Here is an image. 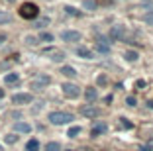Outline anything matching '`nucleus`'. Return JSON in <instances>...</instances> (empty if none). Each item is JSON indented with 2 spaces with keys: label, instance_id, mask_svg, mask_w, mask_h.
I'll use <instances>...</instances> for the list:
<instances>
[{
  "label": "nucleus",
  "instance_id": "nucleus-3",
  "mask_svg": "<svg viewBox=\"0 0 153 151\" xmlns=\"http://www.w3.org/2000/svg\"><path fill=\"white\" fill-rule=\"evenodd\" d=\"M61 89H63V94L67 98H71V100H75V98L81 96V89H79L76 85H73V83H65Z\"/></svg>",
  "mask_w": 153,
  "mask_h": 151
},
{
  "label": "nucleus",
  "instance_id": "nucleus-37",
  "mask_svg": "<svg viewBox=\"0 0 153 151\" xmlns=\"http://www.w3.org/2000/svg\"><path fill=\"white\" fill-rule=\"evenodd\" d=\"M0 151H4V149H2V145H0Z\"/></svg>",
  "mask_w": 153,
  "mask_h": 151
},
{
  "label": "nucleus",
  "instance_id": "nucleus-14",
  "mask_svg": "<svg viewBox=\"0 0 153 151\" xmlns=\"http://www.w3.org/2000/svg\"><path fill=\"white\" fill-rule=\"evenodd\" d=\"M96 51H98V53L108 55V53H110V45H108V41H96Z\"/></svg>",
  "mask_w": 153,
  "mask_h": 151
},
{
  "label": "nucleus",
  "instance_id": "nucleus-32",
  "mask_svg": "<svg viewBox=\"0 0 153 151\" xmlns=\"http://www.w3.org/2000/svg\"><path fill=\"white\" fill-rule=\"evenodd\" d=\"M4 41H6V36H4V33H0V45L4 43Z\"/></svg>",
  "mask_w": 153,
  "mask_h": 151
},
{
  "label": "nucleus",
  "instance_id": "nucleus-28",
  "mask_svg": "<svg viewBox=\"0 0 153 151\" xmlns=\"http://www.w3.org/2000/svg\"><path fill=\"white\" fill-rule=\"evenodd\" d=\"M47 24H49V20H47V18H41L39 22L36 24V26H37V28H43V26H47Z\"/></svg>",
  "mask_w": 153,
  "mask_h": 151
},
{
  "label": "nucleus",
  "instance_id": "nucleus-38",
  "mask_svg": "<svg viewBox=\"0 0 153 151\" xmlns=\"http://www.w3.org/2000/svg\"><path fill=\"white\" fill-rule=\"evenodd\" d=\"M149 147H151V149H153V145H149Z\"/></svg>",
  "mask_w": 153,
  "mask_h": 151
},
{
  "label": "nucleus",
  "instance_id": "nucleus-27",
  "mask_svg": "<svg viewBox=\"0 0 153 151\" xmlns=\"http://www.w3.org/2000/svg\"><path fill=\"white\" fill-rule=\"evenodd\" d=\"M126 104H128V106H131V108H134L135 104H137V100H135V96H128V98H126Z\"/></svg>",
  "mask_w": 153,
  "mask_h": 151
},
{
  "label": "nucleus",
  "instance_id": "nucleus-25",
  "mask_svg": "<svg viewBox=\"0 0 153 151\" xmlns=\"http://www.w3.org/2000/svg\"><path fill=\"white\" fill-rule=\"evenodd\" d=\"M126 59H128V61H137L140 55L135 53V51H126Z\"/></svg>",
  "mask_w": 153,
  "mask_h": 151
},
{
  "label": "nucleus",
  "instance_id": "nucleus-33",
  "mask_svg": "<svg viewBox=\"0 0 153 151\" xmlns=\"http://www.w3.org/2000/svg\"><path fill=\"white\" fill-rule=\"evenodd\" d=\"M141 151H153L151 147H141Z\"/></svg>",
  "mask_w": 153,
  "mask_h": 151
},
{
  "label": "nucleus",
  "instance_id": "nucleus-21",
  "mask_svg": "<svg viewBox=\"0 0 153 151\" xmlns=\"http://www.w3.org/2000/svg\"><path fill=\"white\" fill-rule=\"evenodd\" d=\"M39 41L51 43V41H53V36H51V33H47V31H41V33H39Z\"/></svg>",
  "mask_w": 153,
  "mask_h": 151
},
{
  "label": "nucleus",
  "instance_id": "nucleus-17",
  "mask_svg": "<svg viewBox=\"0 0 153 151\" xmlns=\"http://www.w3.org/2000/svg\"><path fill=\"white\" fill-rule=\"evenodd\" d=\"M10 22H12V16L4 10H0V24H10Z\"/></svg>",
  "mask_w": 153,
  "mask_h": 151
},
{
  "label": "nucleus",
  "instance_id": "nucleus-5",
  "mask_svg": "<svg viewBox=\"0 0 153 151\" xmlns=\"http://www.w3.org/2000/svg\"><path fill=\"white\" fill-rule=\"evenodd\" d=\"M81 31L76 30H65L63 33H61V39L63 41H69V43H75V41H81Z\"/></svg>",
  "mask_w": 153,
  "mask_h": 151
},
{
  "label": "nucleus",
  "instance_id": "nucleus-34",
  "mask_svg": "<svg viewBox=\"0 0 153 151\" xmlns=\"http://www.w3.org/2000/svg\"><path fill=\"white\" fill-rule=\"evenodd\" d=\"M147 106H149V108H153V100H147Z\"/></svg>",
  "mask_w": 153,
  "mask_h": 151
},
{
  "label": "nucleus",
  "instance_id": "nucleus-6",
  "mask_svg": "<svg viewBox=\"0 0 153 151\" xmlns=\"http://www.w3.org/2000/svg\"><path fill=\"white\" fill-rule=\"evenodd\" d=\"M81 114L85 116V118H98V116H100V110L96 106H92V104H86V106L81 108Z\"/></svg>",
  "mask_w": 153,
  "mask_h": 151
},
{
  "label": "nucleus",
  "instance_id": "nucleus-10",
  "mask_svg": "<svg viewBox=\"0 0 153 151\" xmlns=\"http://www.w3.org/2000/svg\"><path fill=\"white\" fill-rule=\"evenodd\" d=\"M14 132L16 133H30L32 132V126L27 124V122H16L14 124Z\"/></svg>",
  "mask_w": 153,
  "mask_h": 151
},
{
  "label": "nucleus",
  "instance_id": "nucleus-23",
  "mask_svg": "<svg viewBox=\"0 0 153 151\" xmlns=\"http://www.w3.org/2000/svg\"><path fill=\"white\" fill-rule=\"evenodd\" d=\"M4 141L8 143V145H14V143L18 141V135H16V133H8V135L4 138Z\"/></svg>",
  "mask_w": 153,
  "mask_h": 151
},
{
  "label": "nucleus",
  "instance_id": "nucleus-9",
  "mask_svg": "<svg viewBox=\"0 0 153 151\" xmlns=\"http://www.w3.org/2000/svg\"><path fill=\"white\" fill-rule=\"evenodd\" d=\"M106 132H108V126L104 124V122H98L94 128L90 129V135H92V138H98V135H102V133H106Z\"/></svg>",
  "mask_w": 153,
  "mask_h": 151
},
{
  "label": "nucleus",
  "instance_id": "nucleus-1",
  "mask_svg": "<svg viewBox=\"0 0 153 151\" xmlns=\"http://www.w3.org/2000/svg\"><path fill=\"white\" fill-rule=\"evenodd\" d=\"M20 16H22L24 20H33L39 16V8H37L33 2H24L22 6H20Z\"/></svg>",
  "mask_w": 153,
  "mask_h": 151
},
{
  "label": "nucleus",
  "instance_id": "nucleus-36",
  "mask_svg": "<svg viewBox=\"0 0 153 151\" xmlns=\"http://www.w3.org/2000/svg\"><path fill=\"white\" fill-rule=\"evenodd\" d=\"M0 98H4V90L2 89H0Z\"/></svg>",
  "mask_w": 153,
  "mask_h": 151
},
{
  "label": "nucleus",
  "instance_id": "nucleus-39",
  "mask_svg": "<svg viewBox=\"0 0 153 151\" xmlns=\"http://www.w3.org/2000/svg\"><path fill=\"white\" fill-rule=\"evenodd\" d=\"M69 151H71V149H69Z\"/></svg>",
  "mask_w": 153,
  "mask_h": 151
},
{
  "label": "nucleus",
  "instance_id": "nucleus-16",
  "mask_svg": "<svg viewBox=\"0 0 153 151\" xmlns=\"http://www.w3.org/2000/svg\"><path fill=\"white\" fill-rule=\"evenodd\" d=\"M37 149H39V141L37 139H30L26 143V151H37Z\"/></svg>",
  "mask_w": 153,
  "mask_h": 151
},
{
  "label": "nucleus",
  "instance_id": "nucleus-29",
  "mask_svg": "<svg viewBox=\"0 0 153 151\" xmlns=\"http://www.w3.org/2000/svg\"><path fill=\"white\" fill-rule=\"evenodd\" d=\"M96 80H98V85H106V83H108V79H106L104 75H100V77H98Z\"/></svg>",
  "mask_w": 153,
  "mask_h": 151
},
{
  "label": "nucleus",
  "instance_id": "nucleus-24",
  "mask_svg": "<svg viewBox=\"0 0 153 151\" xmlns=\"http://www.w3.org/2000/svg\"><path fill=\"white\" fill-rule=\"evenodd\" d=\"M65 12H67L69 16H81V12L76 8H73V6H65Z\"/></svg>",
  "mask_w": 153,
  "mask_h": 151
},
{
  "label": "nucleus",
  "instance_id": "nucleus-2",
  "mask_svg": "<svg viewBox=\"0 0 153 151\" xmlns=\"http://www.w3.org/2000/svg\"><path fill=\"white\" fill-rule=\"evenodd\" d=\"M73 120H75V116L69 114V112H51L49 114V122L53 126H63V124H69Z\"/></svg>",
  "mask_w": 153,
  "mask_h": 151
},
{
  "label": "nucleus",
  "instance_id": "nucleus-19",
  "mask_svg": "<svg viewBox=\"0 0 153 151\" xmlns=\"http://www.w3.org/2000/svg\"><path fill=\"white\" fill-rule=\"evenodd\" d=\"M61 73H63L65 77H75V75H76V71L73 69V67H69V65H65L63 69H61Z\"/></svg>",
  "mask_w": 153,
  "mask_h": 151
},
{
  "label": "nucleus",
  "instance_id": "nucleus-35",
  "mask_svg": "<svg viewBox=\"0 0 153 151\" xmlns=\"http://www.w3.org/2000/svg\"><path fill=\"white\" fill-rule=\"evenodd\" d=\"M79 151H92L90 147H82V149H79Z\"/></svg>",
  "mask_w": 153,
  "mask_h": 151
},
{
  "label": "nucleus",
  "instance_id": "nucleus-4",
  "mask_svg": "<svg viewBox=\"0 0 153 151\" xmlns=\"http://www.w3.org/2000/svg\"><path fill=\"white\" fill-rule=\"evenodd\" d=\"M32 100H33V96L30 92H18V94L12 96V102L18 104V106H22V104H32Z\"/></svg>",
  "mask_w": 153,
  "mask_h": 151
},
{
  "label": "nucleus",
  "instance_id": "nucleus-11",
  "mask_svg": "<svg viewBox=\"0 0 153 151\" xmlns=\"http://www.w3.org/2000/svg\"><path fill=\"white\" fill-rule=\"evenodd\" d=\"M96 98H98V92H96V89H92V86H90V89L85 90V100H86L88 104L96 102Z\"/></svg>",
  "mask_w": 153,
  "mask_h": 151
},
{
  "label": "nucleus",
  "instance_id": "nucleus-8",
  "mask_svg": "<svg viewBox=\"0 0 153 151\" xmlns=\"http://www.w3.org/2000/svg\"><path fill=\"white\" fill-rule=\"evenodd\" d=\"M49 83H51V79L47 75H37V79L32 83V86L33 89H43V86H47Z\"/></svg>",
  "mask_w": 153,
  "mask_h": 151
},
{
  "label": "nucleus",
  "instance_id": "nucleus-15",
  "mask_svg": "<svg viewBox=\"0 0 153 151\" xmlns=\"http://www.w3.org/2000/svg\"><path fill=\"white\" fill-rule=\"evenodd\" d=\"M18 80H20V75H18V73H8V75L4 77V83H6V85H16Z\"/></svg>",
  "mask_w": 153,
  "mask_h": 151
},
{
  "label": "nucleus",
  "instance_id": "nucleus-13",
  "mask_svg": "<svg viewBox=\"0 0 153 151\" xmlns=\"http://www.w3.org/2000/svg\"><path fill=\"white\" fill-rule=\"evenodd\" d=\"M76 55L81 59H94V53L88 47H76Z\"/></svg>",
  "mask_w": 153,
  "mask_h": 151
},
{
  "label": "nucleus",
  "instance_id": "nucleus-7",
  "mask_svg": "<svg viewBox=\"0 0 153 151\" xmlns=\"http://www.w3.org/2000/svg\"><path fill=\"white\" fill-rule=\"evenodd\" d=\"M110 37H112L114 41H122L126 37V28L124 26H114L112 30H110Z\"/></svg>",
  "mask_w": 153,
  "mask_h": 151
},
{
  "label": "nucleus",
  "instance_id": "nucleus-26",
  "mask_svg": "<svg viewBox=\"0 0 153 151\" xmlns=\"http://www.w3.org/2000/svg\"><path fill=\"white\" fill-rule=\"evenodd\" d=\"M120 126L124 129H130V128H134V126H131V122H128V118H120Z\"/></svg>",
  "mask_w": 153,
  "mask_h": 151
},
{
  "label": "nucleus",
  "instance_id": "nucleus-31",
  "mask_svg": "<svg viewBox=\"0 0 153 151\" xmlns=\"http://www.w3.org/2000/svg\"><path fill=\"white\" fill-rule=\"evenodd\" d=\"M26 43L33 45V43H37V41H36V37H26Z\"/></svg>",
  "mask_w": 153,
  "mask_h": 151
},
{
  "label": "nucleus",
  "instance_id": "nucleus-20",
  "mask_svg": "<svg viewBox=\"0 0 153 151\" xmlns=\"http://www.w3.org/2000/svg\"><path fill=\"white\" fill-rule=\"evenodd\" d=\"M81 132H82V129H81V126H73V128L67 132V135H69V138H76V135H79Z\"/></svg>",
  "mask_w": 153,
  "mask_h": 151
},
{
  "label": "nucleus",
  "instance_id": "nucleus-30",
  "mask_svg": "<svg viewBox=\"0 0 153 151\" xmlns=\"http://www.w3.org/2000/svg\"><path fill=\"white\" fill-rule=\"evenodd\" d=\"M145 22H147V24H151V26H153V12L145 16Z\"/></svg>",
  "mask_w": 153,
  "mask_h": 151
},
{
  "label": "nucleus",
  "instance_id": "nucleus-18",
  "mask_svg": "<svg viewBox=\"0 0 153 151\" xmlns=\"http://www.w3.org/2000/svg\"><path fill=\"white\" fill-rule=\"evenodd\" d=\"M45 151H61V145H59V141H49L45 145Z\"/></svg>",
  "mask_w": 153,
  "mask_h": 151
},
{
  "label": "nucleus",
  "instance_id": "nucleus-12",
  "mask_svg": "<svg viewBox=\"0 0 153 151\" xmlns=\"http://www.w3.org/2000/svg\"><path fill=\"white\" fill-rule=\"evenodd\" d=\"M45 53H49L51 55V61H55V63H61V61H65V53L63 51H59V49H53V51H45Z\"/></svg>",
  "mask_w": 153,
  "mask_h": 151
},
{
  "label": "nucleus",
  "instance_id": "nucleus-22",
  "mask_svg": "<svg viewBox=\"0 0 153 151\" xmlns=\"http://www.w3.org/2000/svg\"><path fill=\"white\" fill-rule=\"evenodd\" d=\"M82 8H85V10H90V12H92V10L96 8V2H94V0H85V2H82Z\"/></svg>",
  "mask_w": 153,
  "mask_h": 151
}]
</instances>
